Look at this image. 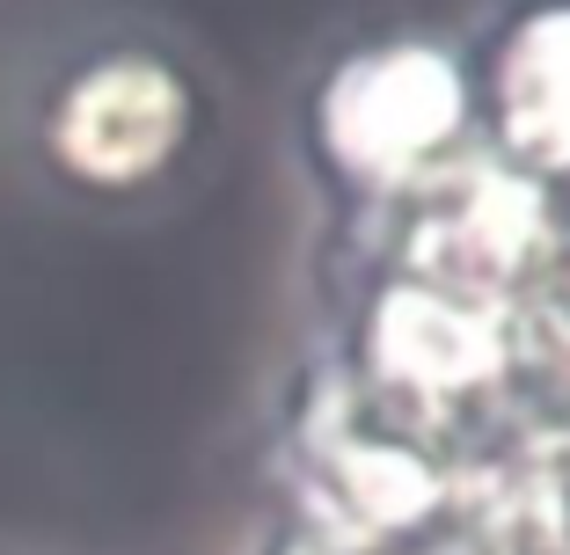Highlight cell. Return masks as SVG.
<instances>
[{
    "instance_id": "cell-1",
    "label": "cell",
    "mask_w": 570,
    "mask_h": 555,
    "mask_svg": "<svg viewBox=\"0 0 570 555\" xmlns=\"http://www.w3.org/2000/svg\"><path fill=\"white\" fill-rule=\"evenodd\" d=\"M475 96L453 51L424 37H387L336 59L315 88V153L344 184L373 198H403L410 184L453 161L469 139Z\"/></svg>"
},
{
    "instance_id": "cell-2",
    "label": "cell",
    "mask_w": 570,
    "mask_h": 555,
    "mask_svg": "<svg viewBox=\"0 0 570 555\" xmlns=\"http://www.w3.org/2000/svg\"><path fill=\"white\" fill-rule=\"evenodd\" d=\"M198 139V81L154 44H110L59 73L37 147L88 198L154 190Z\"/></svg>"
},
{
    "instance_id": "cell-3",
    "label": "cell",
    "mask_w": 570,
    "mask_h": 555,
    "mask_svg": "<svg viewBox=\"0 0 570 555\" xmlns=\"http://www.w3.org/2000/svg\"><path fill=\"white\" fill-rule=\"evenodd\" d=\"M490 132L520 176H570V0H549L490 51Z\"/></svg>"
},
{
    "instance_id": "cell-4",
    "label": "cell",
    "mask_w": 570,
    "mask_h": 555,
    "mask_svg": "<svg viewBox=\"0 0 570 555\" xmlns=\"http://www.w3.org/2000/svg\"><path fill=\"white\" fill-rule=\"evenodd\" d=\"M373 373L424 387V395H461L504 373V329L469 300H446L432 286H395L373 307Z\"/></svg>"
}]
</instances>
